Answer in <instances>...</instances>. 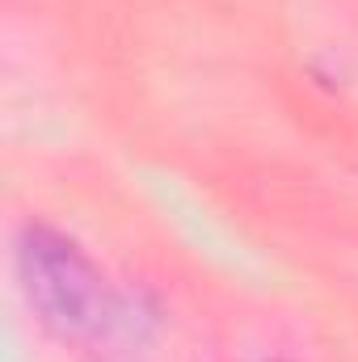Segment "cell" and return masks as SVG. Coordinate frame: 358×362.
Masks as SVG:
<instances>
[{
    "instance_id": "obj_1",
    "label": "cell",
    "mask_w": 358,
    "mask_h": 362,
    "mask_svg": "<svg viewBox=\"0 0 358 362\" xmlns=\"http://www.w3.org/2000/svg\"><path fill=\"white\" fill-rule=\"evenodd\" d=\"M17 278L42 329L64 341H97L127 325V299L59 228L25 223L17 232Z\"/></svg>"
}]
</instances>
